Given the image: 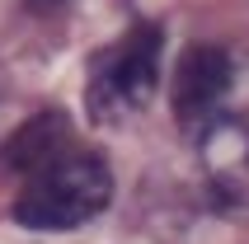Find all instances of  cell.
<instances>
[{"label":"cell","instance_id":"obj_1","mask_svg":"<svg viewBox=\"0 0 249 244\" xmlns=\"http://www.w3.org/2000/svg\"><path fill=\"white\" fill-rule=\"evenodd\" d=\"M113 202V174L94 150H61L33 169L14 202V221L28 230H75Z\"/></svg>","mask_w":249,"mask_h":244},{"label":"cell","instance_id":"obj_2","mask_svg":"<svg viewBox=\"0 0 249 244\" xmlns=\"http://www.w3.org/2000/svg\"><path fill=\"white\" fill-rule=\"evenodd\" d=\"M160 47H165L160 24H132L123 38H113L89 61V85H85L89 118L108 127L137 118L151 104L155 80H160Z\"/></svg>","mask_w":249,"mask_h":244},{"label":"cell","instance_id":"obj_3","mask_svg":"<svg viewBox=\"0 0 249 244\" xmlns=\"http://www.w3.org/2000/svg\"><path fill=\"white\" fill-rule=\"evenodd\" d=\"M231 85H235V61L226 47L197 42L183 52L179 70H174V113H179L183 132H193V141L221 118Z\"/></svg>","mask_w":249,"mask_h":244},{"label":"cell","instance_id":"obj_4","mask_svg":"<svg viewBox=\"0 0 249 244\" xmlns=\"http://www.w3.org/2000/svg\"><path fill=\"white\" fill-rule=\"evenodd\" d=\"M197 160L221 197L249 202V113H221L197 136Z\"/></svg>","mask_w":249,"mask_h":244},{"label":"cell","instance_id":"obj_5","mask_svg":"<svg viewBox=\"0 0 249 244\" xmlns=\"http://www.w3.org/2000/svg\"><path fill=\"white\" fill-rule=\"evenodd\" d=\"M61 150H71V132H66V118L61 113H47V118H28L24 132L10 141V164L14 169H24V174H33V169H42L47 160H56Z\"/></svg>","mask_w":249,"mask_h":244}]
</instances>
